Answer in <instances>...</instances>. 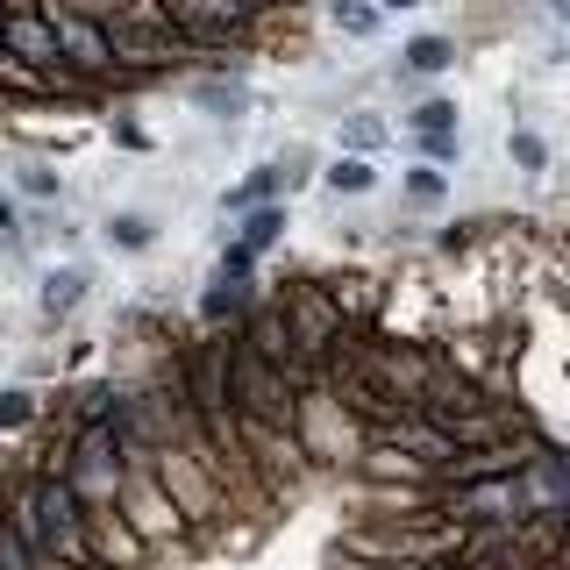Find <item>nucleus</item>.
<instances>
[{"mask_svg":"<svg viewBox=\"0 0 570 570\" xmlns=\"http://www.w3.org/2000/svg\"><path fill=\"white\" fill-rule=\"evenodd\" d=\"M0 58H22V65H58V36H50L43 0H8L0 8Z\"/></svg>","mask_w":570,"mask_h":570,"instance_id":"9d476101","label":"nucleus"},{"mask_svg":"<svg viewBox=\"0 0 570 570\" xmlns=\"http://www.w3.org/2000/svg\"><path fill=\"white\" fill-rule=\"evenodd\" d=\"M86 563H100V570H142V563H157V557H150V542H142L115 507H94V513H86Z\"/></svg>","mask_w":570,"mask_h":570,"instance_id":"9b49d317","label":"nucleus"},{"mask_svg":"<svg viewBox=\"0 0 570 570\" xmlns=\"http://www.w3.org/2000/svg\"><path fill=\"white\" fill-rule=\"evenodd\" d=\"M293 392H299L293 371L264 364V356L243 350L236 328H228V406H236L243 428H293Z\"/></svg>","mask_w":570,"mask_h":570,"instance_id":"423d86ee","label":"nucleus"},{"mask_svg":"<svg viewBox=\"0 0 570 570\" xmlns=\"http://www.w3.org/2000/svg\"><path fill=\"white\" fill-rule=\"evenodd\" d=\"M0 249H8V257H29V236H22V200H8V193H0Z\"/></svg>","mask_w":570,"mask_h":570,"instance_id":"c756f323","label":"nucleus"},{"mask_svg":"<svg viewBox=\"0 0 570 570\" xmlns=\"http://www.w3.org/2000/svg\"><path fill=\"white\" fill-rule=\"evenodd\" d=\"M400 121H406V136H421V129H463V100L456 94H414Z\"/></svg>","mask_w":570,"mask_h":570,"instance_id":"b1692460","label":"nucleus"},{"mask_svg":"<svg viewBox=\"0 0 570 570\" xmlns=\"http://www.w3.org/2000/svg\"><path fill=\"white\" fill-rule=\"evenodd\" d=\"M392 142V121H385V107H335V150H356V157H379Z\"/></svg>","mask_w":570,"mask_h":570,"instance_id":"f3484780","label":"nucleus"},{"mask_svg":"<svg viewBox=\"0 0 570 570\" xmlns=\"http://www.w3.org/2000/svg\"><path fill=\"white\" fill-rule=\"evenodd\" d=\"M321 22H328V36H343V43H379L385 36L379 0H321Z\"/></svg>","mask_w":570,"mask_h":570,"instance_id":"412c9836","label":"nucleus"},{"mask_svg":"<svg viewBox=\"0 0 570 570\" xmlns=\"http://www.w3.org/2000/svg\"><path fill=\"white\" fill-rule=\"evenodd\" d=\"M257 299V278H207L200 285V328H236Z\"/></svg>","mask_w":570,"mask_h":570,"instance_id":"6ab92c4d","label":"nucleus"},{"mask_svg":"<svg viewBox=\"0 0 570 570\" xmlns=\"http://www.w3.org/2000/svg\"><path fill=\"white\" fill-rule=\"evenodd\" d=\"M86 299H94V272H86L79 257H58L36 272V328H71V321L86 314Z\"/></svg>","mask_w":570,"mask_h":570,"instance_id":"1a4fd4ad","label":"nucleus"},{"mask_svg":"<svg viewBox=\"0 0 570 570\" xmlns=\"http://www.w3.org/2000/svg\"><path fill=\"white\" fill-rule=\"evenodd\" d=\"M257 200H278V186H272V165H249L243 178H228V186L214 193V207H222V214H243V207H257Z\"/></svg>","mask_w":570,"mask_h":570,"instance_id":"a878e982","label":"nucleus"},{"mask_svg":"<svg viewBox=\"0 0 570 570\" xmlns=\"http://www.w3.org/2000/svg\"><path fill=\"white\" fill-rule=\"evenodd\" d=\"M414 157H421V165H442V171L463 165V129H421L414 136Z\"/></svg>","mask_w":570,"mask_h":570,"instance_id":"bb28decb","label":"nucleus"},{"mask_svg":"<svg viewBox=\"0 0 570 570\" xmlns=\"http://www.w3.org/2000/svg\"><path fill=\"white\" fill-rule=\"evenodd\" d=\"M507 171L521 178V186H542V178L557 171V142L534 129V121H513L507 129Z\"/></svg>","mask_w":570,"mask_h":570,"instance_id":"dca6fc26","label":"nucleus"},{"mask_svg":"<svg viewBox=\"0 0 570 570\" xmlns=\"http://www.w3.org/2000/svg\"><path fill=\"white\" fill-rule=\"evenodd\" d=\"M115 513L129 521L142 542H150V557L157 549H171V542H193L186 534V521L171 513V499H165V485H157V471H129L121 478V492H115Z\"/></svg>","mask_w":570,"mask_h":570,"instance_id":"6e6552de","label":"nucleus"},{"mask_svg":"<svg viewBox=\"0 0 570 570\" xmlns=\"http://www.w3.org/2000/svg\"><path fill=\"white\" fill-rule=\"evenodd\" d=\"M249 8H264V14H278V8H293V0H249Z\"/></svg>","mask_w":570,"mask_h":570,"instance_id":"473e14b6","label":"nucleus"},{"mask_svg":"<svg viewBox=\"0 0 570 570\" xmlns=\"http://www.w3.org/2000/svg\"><path fill=\"white\" fill-rule=\"evenodd\" d=\"M272 299H278V321H285V335H293V356H299V371H307V379H314V371H321V364H328V356L356 335L350 321H343V307L328 299V285L307 278V272L285 278Z\"/></svg>","mask_w":570,"mask_h":570,"instance_id":"20e7f679","label":"nucleus"},{"mask_svg":"<svg viewBox=\"0 0 570 570\" xmlns=\"http://www.w3.org/2000/svg\"><path fill=\"white\" fill-rule=\"evenodd\" d=\"M94 228H100V243L115 249V257H150V249L165 243V214L157 207H107Z\"/></svg>","mask_w":570,"mask_h":570,"instance_id":"f8f14e48","label":"nucleus"},{"mask_svg":"<svg viewBox=\"0 0 570 570\" xmlns=\"http://www.w3.org/2000/svg\"><path fill=\"white\" fill-rule=\"evenodd\" d=\"M293 442H299V456H307L314 478H350L356 456H364V442H371V428L328 379H299V392H293Z\"/></svg>","mask_w":570,"mask_h":570,"instance_id":"f257e3e1","label":"nucleus"},{"mask_svg":"<svg viewBox=\"0 0 570 570\" xmlns=\"http://www.w3.org/2000/svg\"><path fill=\"white\" fill-rule=\"evenodd\" d=\"M257 264H264V257H249V249L228 236L222 249H214V272H207V278H257Z\"/></svg>","mask_w":570,"mask_h":570,"instance_id":"c85d7f7f","label":"nucleus"},{"mask_svg":"<svg viewBox=\"0 0 570 570\" xmlns=\"http://www.w3.org/2000/svg\"><path fill=\"white\" fill-rule=\"evenodd\" d=\"M0 8H8V0H0Z\"/></svg>","mask_w":570,"mask_h":570,"instance_id":"f704fd0d","label":"nucleus"},{"mask_svg":"<svg viewBox=\"0 0 570 570\" xmlns=\"http://www.w3.org/2000/svg\"><path fill=\"white\" fill-rule=\"evenodd\" d=\"M186 107L200 121H214V129H243L249 115H257V86H249L243 65H207L186 79Z\"/></svg>","mask_w":570,"mask_h":570,"instance_id":"0eeeda50","label":"nucleus"},{"mask_svg":"<svg viewBox=\"0 0 570 570\" xmlns=\"http://www.w3.org/2000/svg\"><path fill=\"white\" fill-rule=\"evenodd\" d=\"M421 8H435V0H379V14L392 22V14H421Z\"/></svg>","mask_w":570,"mask_h":570,"instance_id":"2f4dec72","label":"nucleus"},{"mask_svg":"<svg viewBox=\"0 0 570 570\" xmlns=\"http://www.w3.org/2000/svg\"><path fill=\"white\" fill-rule=\"evenodd\" d=\"M456 58H463V43L450 29H421L400 43V71H414V79H442V71H456Z\"/></svg>","mask_w":570,"mask_h":570,"instance_id":"a211bd4d","label":"nucleus"},{"mask_svg":"<svg viewBox=\"0 0 570 570\" xmlns=\"http://www.w3.org/2000/svg\"><path fill=\"white\" fill-rule=\"evenodd\" d=\"M236 222V243L249 249V257H272V249L285 243V228H293V200H257L243 214H228Z\"/></svg>","mask_w":570,"mask_h":570,"instance_id":"2eb2a0df","label":"nucleus"},{"mask_svg":"<svg viewBox=\"0 0 570 570\" xmlns=\"http://www.w3.org/2000/svg\"><path fill=\"white\" fill-rule=\"evenodd\" d=\"M100 22H107V50H115V71H136L142 86H165L171 71L200 65V50H193L186 36L171 29V14L157 8V0H115Z\"/></svg>","mask_w":570,"mask_h":570,"instance_id":"f03ea898","label":"nucleus"},{"mask_svg":"<svg viewBox=\"0 0 570 570\" xmlns=\"http://www.w3.org/2000/svg\"><path fill=\"white\" fill-rule=\"evenodd\" d=\"M107 142H115V150H129V157H150L157 150V136L142 129L136 115H115V121H107Z\"/></svg>","mask_w":570,"mask_h":570,"instance_id":"cd10ccee","label":"nucleus"},{"mask_svg":"<svg viewBox=\"0 0 570 570\" xmlns=\"http://www.w3.org/2000/svg\"><path fill=\"white\" fill-rule=\"evenodd\" d=\"M534 22H570V0H534Z\"/></svg>","mask_w":570,"mask_h":570,"instance_id":"7c9ffc66","label":"nucleus"},{"mask_svg":"<svg viewBox=\"0 0 570 570\" xmlns=\"http://www.w3.org/2000/svg\"><path fill=\"white\" fill-rule=\"evenodd\" d=\"M43 421V392H36L29 379H14V385H0V435H22V428Z\"/></svg>","mask_w":570,"mask_h":570,"instance_id":"393cba45","label":"nucleus"},{"mask_svg":"<svg viewBox=\"0 0 570 570\" xmlns=\"http://www.w3.org/2000/svg\"><path fill=\"white\" fill-rule=\"evenodd\" d=\"M450 193H456V178L442 171V165H421V157H414V165L400 171V200L414 207V214H435L442 200H450Z\"/></svg>","mask_w":570,"mask_h":570,"instance_id":"4be33fe9","label":"nucleus"},{"mask_svg":"<svg viewBox=\"0 0 570 570\" xmlns=\"http://www.w3.org/2000/svg\"><path fill=\"white\" fill-rule=\"evenodd\" d=\"M321 285H328V299L343 307L350 328H379V314H385V299H392L379 272H328Z\"/></svg>","mask_w":570,"mask_h":570,"instance_id":"ddd939ff","label":"nucleus"},{"mask_svg":"<svg viewBox=\"0 0 570 570\" xmlns=\"http://www.w3.org/2000/svg\"><path fill=\"white\" fill-rule=\"evenodd\" d=\"M43 570H100V563H43Z\"/></svg>","mask_w":570,"mask_h":570,"instance_id":"72a5a7b5","label":"nucleus"},{"mask_svg":"<svg viewBox=\"0 0 570 570\" xmlns=\"http://www.w3.org/2000/svg\"><path fill=\"white\" fill-rule=\"evenodd\" d=\"M171 14V29L200 50L207 65H249L257 58V36L272 14L249 8V0H157Z\"/></svg>","mask_w":570,"mask_h":570,"instance_id":"7ed1b4c3","label":"nucleus"},{"mask_svg":"<svg viewBox=\"0 0 570 570\" xmlns=\"http://www.w3.org/2000/svg\"><path fill=\"white\" fill-rule=\"evenodd\" d=\"M314 186H328V200H371V193H379V157L335 150V157H321Z\"/></svg>","mask_w":570,"mask_h":570,"instance_id":"4468645a","label":"nucleus"},{"mask_svg":"<svg viewBox=\"0 0 570 570\" xmlns=\"http://www.w3.org/2000/svg\"><path fill=\"white\" fill-rule=\"evenodd\" d=\"M14 200H29V207H50V200H65V171L50 165V157H14Z\"/></svg>","mask_w":570,"mask_h":570,"instance_id":"5701e85b","label":"nucleus"},{"mask_svg":"<svg viewBox=\"0 0 570 570\" xmlns=\"http://www.w3.org/2000/svg\"><path fill=\"white\" fill-rule=\"evenodd\" d=\"M58 478L71 485V499H79L86 513H94V507H115L121 478H129V463H121V450H115V428H107V421H79V428H65Z\"/></svg>","mask_w":570,"mask_h":570,"instance_id":"39448f33","label":"nucleus"},{"mask_svg":"<svg viewBox=\"0 0 570 570\" xmlns=\"http://www.w3.org/2000/svg\"><path fill=\"white\" fill-rule=\"evenodd\" d=\"M272 165V186H278V200H299V193L314 186V171H321V150L307 136H293V142H278V157H264Z\"/></svg>","mask_w":570,"mask_h":570,"instance_id":"aec40b11","label":"nucleus"}]
</instances>
